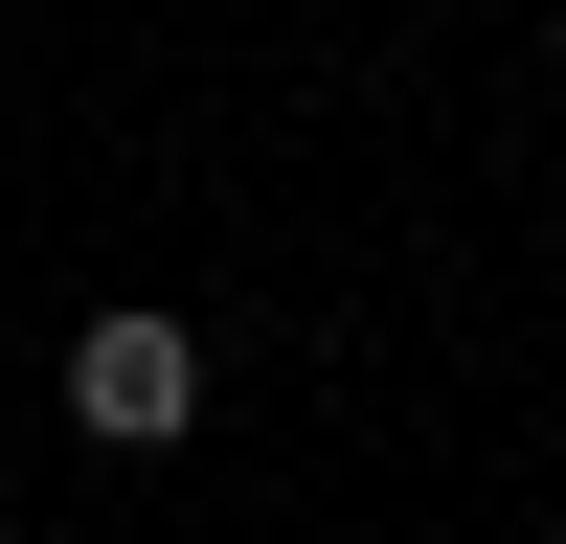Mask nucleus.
Masks as SVG:
<instances>
[{"instance_id":"f257e3e1","label":"nucleus","mask_w":566,"mask_h":544,"mask_svg":"<svg viewBox=\"0 0 566 544\" xmlns=\"http://www.w3.org/2000/svg\"><path fill=\"white\" fill-rule=\"evenodd\" d=\"M69 431H91V453H181V431H205V341H181L159 295H114V317L69 341Z\"/></svg>"}]
</instances>
